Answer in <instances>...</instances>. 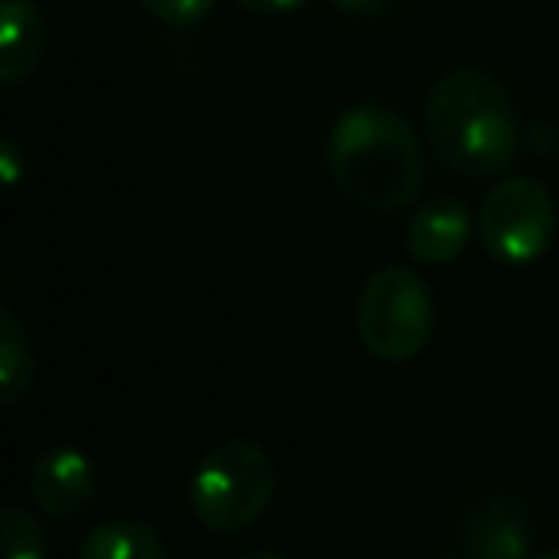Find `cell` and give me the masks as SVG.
I'll return each instance as SVG.
<instances>
[{
    "label": "cell",
    "mask_w": 559,
    "mask_h": 559,
    "mask_svg": "<svg viewBox=\"0 0 559 559\" xmlns=\"http://www.w3.org/2000/svg\"><path fill=\"white\" fill-rule=\"evenodd\" d=\"M479 238L502 264H533L556 238V200L533 177H506L479 203Z\"/></svg>",
    "instance_id": "cell-5"
},
{
    "label": "cell",
    "mask_w": 559,
    "mask_h": 559,
    "mask_svg": "<svg viewBox=\"0 0 559 559\" xmlns=\"http://www.w3.org/2000/svg\"><path fill=\"white\" fill-rule=\"evenodd\" d=\"M0 551L4 559H47L50 544L43 525L32 518V510L24 506H4L0 513Z\"/></svg>",
    "instance_id": "cell-12"
},
{
    "label": "cell",
    "mask_w": 559,
    "mask_h": 559,
    "mask_svg": "<svg viewBox=\"0 0 559 559\" xmlns=\"http://www.w3.org/2000/svg\"><path fill=\"white\" fill-rule=\"evenodd\" d=\"M464 551L472 559H528V521L510 502H483L464 521Z\"/></svg>",
    "instance_id": "cell-9"
},
{
    "label": "cell",
    "mask_w": 559,
    "mask_h": 559,
    "mask_svg": "<svg viewBox=\"0 0 559 559\" xmlns=\"http://www.w3.org/2000/svg\"><path fill=\"white\" fill-rule=\"evenodd\" d=\"M326 169L337 192L372 215L411 207L426 185L421 142L406 116L388 104H353L330 127Z\"/></svg>",
    "instance_id": "cell-1"
},
{
    "label": "cell",
    "mask_w": 559,
    "mask_h": 559,
    "mask_svg": "<svg viewBox=\"0 0 559 559\" xmlns=\"http://www.w3.org/2000/svg\"><path fill=\"white\" fill-rule=\"evenodd\" d=\"M241 559H288L284 551H249V556H241Z\"/></svg>",
    "instance_id": "cell-17"
},
{
    "label": "cell",
    "mask_w": 559,
    "mask_h": 559,
    "mask_svg": "<svg viewBox=\"0 0 559 559\" xmlns=\"http://www.w3.org/2000/svg\"><path fill=\"white\" fill-rule=\"evenodd\" d=\"M234 4H241V9H249V12H261V16H272V12L304 9L307 0H234Z\"/></svg>",
    "instance_id": "cell-15"
},
{
    "label": "cell",
    "mask_w": 559,
    "mask_h": 559,
    "mask_svg": "<svg viewBox=\"0 0 559 559\" xmlns=\"http://www.w3.org/2000/svg\"><path fill=\"white\" fill-rule=\"evenodd\" d=\"M139 4L165 27H195L215 9V0H139Z\"/></svg>",
    "instance_id": "cell-13"
},
{
    "label": "cell",
    "mask_w": 559,
    "mask_h": 559,
    "mask_svg": "<svg viewBox=\"0 0 559 559\" xmlns=\"http://www.w3.org/2000/svg\"><path fill=\"white\" fill-rule=\"evenodd\" d=\"M337 4L349 12H376V9H383L388 0H337Z\"/></svg>",
    "instance_id": "cell-16"
},
{
    "label": "cell",
    "mask_w": 559,
    "mask_h": 559,
    "mask_svg": "<svg viewBox=\"0 0 559 559\" xmlns=\"http://www.w3.org/2000/svg\"><path fill=\"white\" fill-rule=\"evenodd\" d=\"M426 127L433 154L467 180L498 177L521 150L510 93L495 73L475 66H460L429 88Z\"/></svg>",
    "instance_id": "cell-2"
},
{
    "label": "cell",
    "mask_w": 559,
    "mask_h": 559,
    "mask_svg": "<svg viewBox=\"0 0 559 559\" xmlns=\"http://www.w3.org/2000/svg\"><path fill=\"white\" fill-rule=\"evenodd\" d=\"M528 559H559V551H548V556H528Z\"/></svg>",
    "instance_id": "cell-18"
},
{
    "label": "cell",
    "mask_w": 559,
    "mask_h": 559,
    "mask_svg": "<svg viewBox=\"0 0 559 559\" xmlns=\"http://www.w3.org/2000/svg\"><path fill=\"white\" fill-rule=\"evenodd\" d=\"M357 337L372 357L403 365L433 337V299L421 276L403 264L376 269L357 296Z\"/></svg>",
    "instance_id": "cell-4"
},
{
    "label": "cell",
    "mask_w": 559,
    "mask_h": 559,
    "mask_svg": "<svg viewBox=\"0 0 559 559\" xmlns=\"http://www.w3.org/2000/svg\"><path fill=\"white\" fill-rule=\"evenodd\" d=\"M47 50V20L35 0H4L0 9V85L16 88L39 70Z\"/></svg>",
    "instance_id": "cell-8"
},
{
    "label": "cell",
    "mask_w": 559,
    "mask_h": 559,
    "mask_svg": "<svg viewBox=\"0 0 559 559\" xmlns=\"http://www.w3.org/2000/svg\"><path fill=\"white\" fill-rule=\"evenodd\" d=\"M78 559H169L165 540L154 525L134 518H116L96 525L81 540Z\"/></svg>",
    "instance_id": "cell-10"
},
{
    "label": "cell",
    "mask_w": 559,
    "mask_h": 559,
    "mask_svg": "<svg viewBox=\"0 0 559 559\" xmlns=\"http://www.w3.org/2000/svg\"><path fill=\"white\" fill-rule=\"evenodd\" d=\"M32 498L47 518H78L96 498V467L78 449H50L32 467Z\"/></svg>",
    "instance_id": "cell-6"
},
{
    "label": "cell",
    "mask_w": 559,
    "mask_h": 559,
    "mask_svg": "<svg viewBox=\"0 0 559 559\" xmlns=\"http://www.w3.org/2000/svg\"><path fill=\"white\" fill-rule=\"evenodd\" d=\"M276 495V464L257 441L234 437L195 464L188 483V502L207 533L238 536L264 518Z\"/></svg>",
    "instance_id": "cell-3"
},
{
    "label": "cell",
    "mask_w": 559,
    "mask_h": 559,
    "mask_svg": "<svg viewBox=\"0 0 559 559\" xmlns=\"http://www.w3.org/2000/svg\"><path fill=\"white\" fill-rule=\"evenodd\" d=\"M0 165H4V180H9V188H16L20 180V146L12 134H4L0 139Z\"/></svg>",
    "instance_id": "cell-14"
},
{
    "label": "cell",
    "mask_w": 559,
    "mask_h": 559,
    "mask_svg": "<svg viewBox=\"0 0 559 559\" xmlns=\"http://www.w3.org/2000/svg\"><path fill=\"white\" fill-rule=\"evenodd\" d=\"M472 241V215L460 200H429L414 211L406 226V253L418 264H449Z\"/></svg>",
    "instance_id": "cell-7"
},
{
    "label": "cell",
    "mask_w": 559,
    "mask_h": 559,
    "mask_svg": "<svg viewBox=\"0 0 559 559\" xmlns=\"http://www.w3.org/2000/svg\"><path fill=\"white\" fill-rule=\"evenodd\" d=\"M35 383V353L24 322L12 307H0V399L16 406Z\"/></svg>",
    "instance_id": "cell-11"
}]
</instances>
